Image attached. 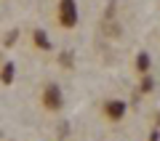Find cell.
<instances>
[{"label":"cell","instance_id":"obj_1","mask_svg":"<svg viewBox=\"0 0 160 141\" xmlns=\"http://www.w3.org/2000/svg\"><path fill=\"white\" fill-rule=\"evenodd\" d=\"M62 11H64V24H72L75 19H78V16H75V3H72V0H64Z\"/></svg>","mask_w":160,"mask_h":141},{"label":"cell","instance_id":"obj_2","mask_svg":"<svg viewBox=\"0 0 160 141\" xmlns=\"http://www.w3.org/2000/svg\"><path fill=\"white\" fill-rule=\"evenodd\" d=\"M123 112H126V104H123V101H118V104H109V114H112V117H120Z\"/></svg>","mask_w":160,"mask_h":141},{"label":"cell","instance_id":"obj_3","mask_svg":"<svg viewBox=\"0 0 160 141\" xmlns=\"http://www.w3.org/2000/svg\"><path fill=\"white\" fill-rule=\"evenodd\" d=\"M136 67H139V69H142V72H144V69H147V67H149V59H147V53H142V56H139V59H136Z\"/></svg>","mask_w":160,"mask_h":141}]
</instances>
